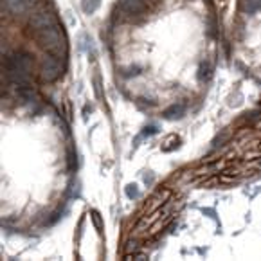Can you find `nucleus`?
I'll return each mask as SVG.
<instances>
[{
    "label": "nucleus",
    "mask_w": 261,
    "mask_h": 261,
    "mask_svg": "<svg viewBox=\"0 0 261 261\" xmlns=\"http://www.w3.org/2000/svg\"><path fill=\"white\" fill-rule=\"evenodd\" d=\"M126 196H128V198H137V196H139V189H137V186H135V184L126 186Z\"/></svg>",
    "instance_id": "nucleus-9"
},
{
    "label": "nucleus",
    "mask_w": 261,
    "mask_h": 261,
    "mask_svg": "<svg viewBox=\"0 0 261 261\" xmlns=\"http://www.w3.org/2000/svg\"><path fill=\"white\" fill-rule=\"evenodd\" d=\"M29 70H31V56L25 53H13L6 58V74L16 89L29 85Z\"/></svg>",
    "instance_id": "nucleus-1"
},
{
    "label": "nucleus",
    "mask_w": 261,
    "mask_h": 261,
    "mask_svg": "<svg viewBox=\"0 0 261 261\" xmlns=\"http://www.w3.org/2000/svg\"><path fill=\"white\" fill-rule=\"evenodd\" d=\"M153 134H157V128L155 126H148V128H144V132H142V135H153Z\"/></svg>",
    "instance_id": "nucleus-11"
},
{
    "label": "nucleus",
    "mask_w": 261,
    "mask_h": 261,
    "mask_svg": "<svg viewBox=\"0 0 261 261\" xmlns=\"http://www.w3.org/2000/svg\"><path fill=\"white\" fill-rule=\"evenodd\" d=\"M29 25H31V29H35L36 33H40V31H43V29H49V27H56V20H54L53 15H49V13H38V15L31 16Z\"/></svg>",
    "instance_id": "nucleus-4"
},
{
    "label": "nucleus",
    "mask_w": 261,
    "mask_h": 261,
    "mask_svg": "<svg viewBox=\"0 0 261 261\" xmlns=\"http://www.w3.org/2000/svg\"><path fill=\"white\" fill-rule=\"evenodd\" d=\"M121 6H123V9H124L126 15H141V13L144 11V4H142V0H123Z\"/></svg>",
    "instance_id": "nucleus-6"
},
{
    "label": "nucleus",
    "mask_w": 261,
    "mask_h": 261,
    "mask_svg": "<svg viewBox=\"0 0 261 261\" xmlns=\"http://www.w3.org/2000/svg\"><path fill=\"white\" fill-rule=\"evenodd\" d=\"M62 76V65L54 56H45L42 62V77L45 81H56Z\"/></svg>",
    "instance_id": "nucleus-3"
},
{
    "label": "nucleus",
    "mask_w": 261,
    "mask_h": 261,
    "mask_svg": "<svg viewBox=\"0 0 261 261\" xmlns=\"http://www.w3.org/2000/svg\"><path fill=\"white\" fill-rule=\"evenodd\" d=\"M126 259H148L144 254H128Z\"/></svg>",
    "instance_id": "nucleus-10"
},
{
    "label": "nucleus",
    "mask_w": 261,
    "mask_h": 261,
    "mask_svg": "<svg viewBox=\"0 0 261 261\" xmlns=\"http://www.w3.org/2000/svg\"><path fill=\"white\" fill-rule=\"evenodd\" d=\"M81 8H83V11L87 13V15H92V13H96V9L99 8V0H83V2H81Z\"/></svg>",
    "instance_id": "nucleus-7"
},
{
    "label": "nucleus",
    "mask_w": 261,
    "mask_h": 261,
    "mask_svg": "<svg viewBox=\"0 0 261 261\" xmlns=\"http://www.w3.org/2000/svg\"><path fill=\"white\" fill-rule=\"evenodd\" d=\"M35 0H4L6 8H8V11L15 13V15H18V13H23L29 6L33 4Z\"/></svg>",
    "instance_id": "nucleus-5"
},
{
    "label": "nucleus",
    "mask_w": 261,
    "mask_h": 261,
    "mask_svg": "<svg viewBox=\"0 0 261 261\" xmlns=\"http://www.w3.org/2000/svg\"><path fill=\"white\" fill-rule=\"evenodd\" d=\"M92 220L97 225V229H101V220H99V215H97V213H92Z\"/></svg>",
    "instance_id": "nucleus-12"
},
{
    "label": "nucleus",
    "mask_w": 261,
    "mask_h": 261,
    "mask_svg": "<svg viewBox=\"0 0 261 261\" xmlns=\"http://www.w3.org/2000/svg\"><path fill=\"white\" fill-rule=\"evenodd\" d=\"M38 43L49 54H60L63 47V38L58 31V27H49V29L38 33Z\"/></svg>",
    "instance_id": "nucleus-2"
},
{
    "label": "nucleus",
    "mask_w": 261,
    "mask_h": 261,
    "mask_svg": "<svg viewBox=\"0 0 261 261\" xmlns=\"http://www.w3.org/2000/svg\"><path fill=\"white\" fill-rule=\"evenodd\" d=\"M182 114H184V107L182 105H173L171 108H168V110L164 112V115L168 117V119H175V117H182Z\"/></svg>",
    "instance_id": "nucleus-8"
}]
</instances>
